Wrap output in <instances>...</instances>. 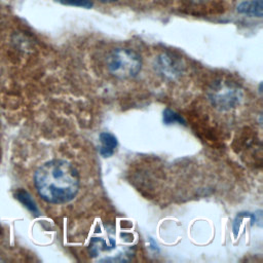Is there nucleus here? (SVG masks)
<instances>
[{
	"label": "nucleus",
	"instance_id": "1",
	"mask_svg": "<svg viewBox=\"0 0 263 263\" xmlns=\"http://www.w3.org/2000/svg\"><path fill=\"white\" fill-rule=\"evenodd\" d=\"M34 184L38 194L49 203H66L72 200L79 189V176L68 161L53 159L35 172Z\"/></svg>",
	"mask_w": 263,
	"mask_h": 263
},
{
	"label": "nucleus",
	"instance_id": "2",
	"mask_svg": "<svg viewBox=\"0 0 263 263\" xmlns=\"http://www.w3.org/2000/svg\"><path fill=\"white\" fill-rule=\"evenodd\" d=\"M107 68L110 74L116 78H133L141 71L142 60L133 49L116 48L107 58Z\"/></svg>",
	"mask_w": 263,
	"mask_h": 263
},
{
	"label": "nucleus",
	"instance_id": "3",
	"mask_svg": "<svg viewBox=\"0 0 263 263\" xmlns=\"http://www.w3.org/2000/svg\"><path fill=\"white\" fill-rule=\"evenodd\" d=\"M209 98L217 109L227 111L240 104L243 93L241 88L233 82L220 81L210 89Z\"/></svg>",
	"mask_w": 263,
	"mask_h": 263
},
{
	"label": "nucleus",
	"instance_id": "4",
	"mask_svg": "<svg viewBox=\"0 0 263 263\" xmlns=\"http://www.w3.org/2000/svg\"><path fill=\"white\" fill-rule=\"evenodd\" d=\"M155 68L157 71L166 78L174 79L182 72L181 64L170 54H161L158 57Z\"/></svg>",
	"mask_w": 263,
	"mask_h": 263
},
{
	"label": "nucleus",
	"instance_id": "5",
	"mask_svg": "<svg viewBox=\"0 0 263 263\" xmlns=\"http://www.w3.org/2000/svg\"><path fill=\"white\" fill-rule=\"evenodd\" d=\"M100 142L101 146L99 149L100 154L103 157H110L113 155L115 148L117 147V139L114 135L108 132H104L100 134Z\"/></svg>",
	"mask_w": 263,
	"mask_h": 263
},
{
	"label": "nucleus",
	"instance_id": "6",
	"mask_svg": "<svg viewBox=\"0 0 263 263\" xmlns=\"http://www.w3.org/2000/svg\"><path fill=\"white\" fill-rule=\"evenodd\" d=\"M115 247V240L112 237V235L109 236V238L107 240H105L104 238H92L89 242V252L92 256H97L98 254H100L103 251H109L111 249H113Z\"/></svg>",
	"mask_w": 263,
	"mask_h": 263
},
{
	"label": "nucleus",
	"instance_id": "7",
	"mask_svg": "<svg viewBox=\"0 0 263 263\" xmlns=\"http://www.w3.org/2000/svg\"><path fill=\"white\" fill-rule=\"evenodd\" d=\"M238 11L260 17L262 15V1L254 0L251 2H243L238 6Z\"/></svg>",
	"mask_w": 263,
	"mask_h": 263
},
{
	"label": "nucleus",
	"instance_id": "8",
	"mask_svg": "<svg viewBox=\"0 0 263 263\" xmlns=\"http://www.w3.org/2000/svg\"><path fill=\"white\" fill-rule=\"evenodd\" d=\"M15 196L16 198L29 210L31 211L32 213H35V214H38V209L34 202V200L32 199V197L30 196V194L24 190V189H18L16 192H15Z\"/></svg>",
	"mask_w": 263,
	"mask_h": 263
},
{
	"label": "nucleus",
	"instance_id": "9",
	"mask_svg": "<svg viewBox=\"0 0 263 263\" xmlns=\"http://www.w3.org/2000/svg\"><path fill=\"white\" fill-rule=\"evenodd\" d=\"M163 122L165 124H172V123H179V124H185L184 118L176 113L175 111L166 108L163 111Z\"/></svg>",
	"mask_w": 263,
	"mask_h": 263
},
{
	"label": "nucleus",
	"instance_id": "10",
	"mask_svg": "<svg viewBox=\"0 0 263 263\" xmlns=\"http://www.w3.org/2000/svg\"><path fill=\"white\" fill-rule=\"evenodd\" d=\"M63 3L75 5V6H81V7H89L91 6V2L89 0H59Z\"/></svg>",
	"mask_w": 263,
	"mask_h": 263
},
{
	"label": "nucleus",
	"instance_id": "11",
	"mask_svg": "<svg viewBox=\"0 0 263 263\" xmlns=\"http://www.w3.org/2000/svg\"><path fill=\"white\" fill-rule=\"evenodd\" d=\"M102 1H114V0H102Z\"/></svg>",
	"mask_w": 263,
	"mask_h": 263
}]
</instances>
